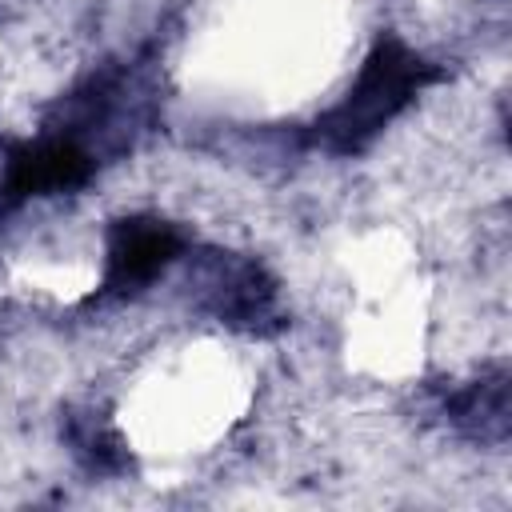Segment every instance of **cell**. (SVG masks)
Wrapping results in <instances>:
<instances>
[{"instance_id": "6da1fadb", "label": "cell", "mask_w": 512, "mask_h": 512, "mask_svg": "<svg viewBox=\"0 0 512 512\" xmlns=\"http://www.w3.org/2000/svg\"><path fill=\"white\" fill-rule=\"evenodd\" d=\"M436 80V64H428L404 40L380 36L364 56L352 88L308 128V140L332 156H360Z\"/></svg>"}, {"instance_id": "7a4b0ae2", "label": "cell", "mask_w": 512, "mask_h": 512, "mask_svg": "<svg viewBox=\"0 0 512 512\" xmlns=\"http://www.w3.org/2000/svg\"><path fill=\"white\" fill-rule=\"evenodd\" d=\"M200 304L228 328L248 332V336H276L284 320L280 304V284L272 272L240 252H208L200 264Z\"/></svg>"}, {"instance_id": "3957f363", "label": "cell", "mask_w": 512, "mask_h": 512, "mask_svg": "<svg viewBox=\"0 0 512 512\" xmlns=\"http://www.w3.org/2000/svg\"><path fill=\"white\" fill-rule=\"evenodd\" d=\"M188 248V236L160 220V216H124L108 232V252H104V276L100 288L88 296V304L104 300H128L144 292L160 272H168Z\"/></svg>"}, {"instance_id": "277c9868", "label": "cell", "mask_w": 512, "mask_h": 512, "mask_svg": "<svg viewBox=\"0 0 512 512\" xmlns=\"http://www.w3.org/2000/svg\"><path fill=\"white\" fill-rule=\"evenodd\" d=\"M92 172H96V156L64 132L16 144L0 176V212H12L36 196L76 192L92 180Z\"/></svg>"}, {"instance_id": "5b68a950", "label": "cell", "mask_w": 512, "mask_h": 512, "mask_svg": "<svg viewBox=\"0 0 512 512\" xmlns=\"http://www.w3.org/2000/svg\"><path fill=\"white\" fill-rule=\"evenodd\" d=\"M444 412L464 436H472L480 444H504V436H508V372L496 368V372H484L480 380H468L464 388L448 392Z\"/></svg>"}, {"instance_id": "8992f818", "label": "cell", "mask_w": 512, "mask_h": 512, "mask_svg": "<svg viewBox=\"0 0 512 512\" xmlns=\"http://www.w3.org/2000/svg\"><path fill=\"white\" fill-rule=\"evenodd\" d=\"M64 440L72 444V456H76L92 476H116V472H124V468L132 464V456H128V448H124L120 432H116L104 416H92V412L68 416Z\"/></svg>"}]
</instances>
